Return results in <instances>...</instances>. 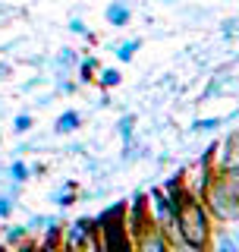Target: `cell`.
<instances>
[{"instance_id": "cell-1", "label": "cell", "mask_w": 239, "mask_h": 252, "mask_svg": "<svg viewBox=\"0 0 239 252\" xmlns=\"http://www.w3.org/2000/svg\"><path fill=\"white\" fill-rule=\"evenodd\" d=\"M217 220L211 218L208 205H205L202 195L182 189L177 195V230H179V240L195 246L198 252H211V243H214V230H217Z\"/></svg>"}, {"instance_id": "cell-2", "label": "cell", "mask_w": 239, "mask_h": 252, "mask_svg": "<svg viewBox=\"0 0 239 252\" xmlns=\"http://www.w3.org/2000/svg\"><path fill=\"white\" fill-rule=\"evenodd\" d=\"M202 199H205L211 218L217 220V224H236L239 220V195L230 189V183L220 177V173H214V180L208 183Z\"/></svg>"}, {"instance_id": "cell-3", "label": "cell", "mask_w": 239, "mask_h": 252, "mask_svg": "<svg viewBox=\"0 0 239 252\" xmlns=\"http://www.w3.org/2000/svg\"><path fill=\"white\" fill-rule=\"evenodd\" d=\"M129 240H132V252H173L170 236L154 224V218H151L145 227H139Z\"/></svg>"}, {"instance_id": "cell-4", "label": "cell", "mask_w": 239, "mask_h": 252, "mask_svg": "<svg viewBox=\"0 0 239 252\" xmlns=\"http://www.w3.org/2000/svg\"><path fill=\"white\" fill-rule=\"evenodd\" d=\"M233 164H239V129H233L224 139V145L217 148V158H214V167H217V170L233 167Z\"/></svg>"}, {"instance_id": "cell-5", "label": "cell", "mask_w": 239, "mask_h": 252, "mask_svg": "<svg viewBox=\"0 0 239 252\" xmlns=\"http://www.w3.org/2000/svg\"><path fill=\"white\" fill-rule=\"evenodd\" d=\"M104 19H107V26H114V29L129 26V19H132V6H129V0H110L107 10H104Z\"/></svg>"}, {"instance_id": "cell-6", "label": "cell", "mask_w": 239, "mask_h": 252, "mask_svg": "<svg viewBox=\"0 0 239 252\" xmlns=\"http://www.w3.org/2000/svg\"><path fill=\"white\" fill-rule=\"evenodd\" d=\"M79 126H82V114H79V110H63L57 120H54V132H57V136H69Z\"/></svg>"}, {"instance_id": "cell-7", "label": "cell", "mask_w": 239, "mask_h": 252, "mask_svg": "<svg viewBox=\"0 0 239 252\" xmlns=\"http://www.w3.org/2000/svg\"><path fill=\"white\" fill-rule=\"evenodd\" d=\"M211 252H239V240L230 230L217 227L214 230V243H211Z\"/></svg>"}, {"instance_id": "cell-8", "label": "cell", "mask_w": 239, "mask_h": 252, "mask_svg": "<svg viewBox=\"0 0 239 252\" xmlns=\"http://www.w3.org/2000/svg\"><path fill=\"white\" fill-rule=\"evenodd\" d=\"M117 227H120V224H104V233L110 236V243H114V252H132V240H129V233L120 236V233H117Z\"/></svg>"}, {"instance_id": "cell-9", "label": "cell", "mask_w": 239, "mask_h": 252, "mask_svg": "<svg viewBox=\"0 0 239 252\" xmlns=\"http://www.w3.org/2000/svg\"><path fill=\"white\" fill-rule=\"evenodd\" d=\"M120 82H123V73H120V69L117 66H104V69H101V76H98V85H101V89H117V85Z\"/></svg>"}, {"instance_id": "cell-10", "label": "cell", "mask_w": 239, "mask_h": 252, "mask_svg": "<svg viewBox=\"0 0 239 252\" xmlns=\"http://www.w3.org/2000/svg\"><path fill=\"white\" fill-rule=\"evenodd\" d=\"M51 202L57 205V208H66V205H73L76 202V186L73 183H66V186H60L57 192L51 195Z\"/></svg>"}, {"instance_id": "cell-11", "label": "cell", "mask_w": 239, "mask_h": 252, "mask_svg": "<svg viewBox=\"0 0 239 252\" xmlns=\"http://www.w3.org/2000/svg\"><path fill=\"white\" fill-rule=\"evenodd\" d=\"M139 47H142V41H139V38H129V41H123V44H117V60L120 63H129L132 57H135V51H139Z\"/></svg>"}, {"instance_id": "cell-12", "label": "cell", "mask_w": 239, "mask_h": 252, "mask_svg": "<svg viewBox=\"0 0 239 252\" xmlns=\"http://www.w3.org/2000/svg\"><path fill=\"white\" fill-rule=\"evenodd\" d=\"M117 129H120V139H123V145H129V142H132V129H135V114L120 117Z\"/></svg>"}, {"instance_id": "cell-13", "label": "cell", "mask_w": 239, "mask_h": 252, "mask_svg": "<svg viewBox=\"0 0 239 252\" xmlns=\"http://www.w3.org/2000/svg\"><path fill=\"white\" fill-rule=\"evenodd\" d=\"M94 69H98V57H85L79 63V79L82 82H94Z\"/></svg>"}, {"instance_id": "cell-14", "label": "cell", "mask_w": 239, "mask_h": 252, "mask_svg": "<svg viewBox=\"0 0 239 252\" xmlns=\"http://www.w3.org/2000/svg\"><path fill=\"white\" fill-rule=\"evenodd\" d=\"M29 173H31V167H29L26 161H13V164H10V177H13V183H26Z\"/></svg>"}, {"instance_id": "cell-15", "label": "cell", "mask_w": 239, "mask_h": 252, "mask_svg": "<svg viewBox=\"0 0 239 252\" xmlns=\"http://www.w3.org/2000/svg\"><path fill=\"white\" fill-rule=\"evenodd\" d=\"M220 123H224L220 117H202V120H195V123H192V132H214Z\"/></svg>"}, {"instance_id": "cell-16", "label": "cell", "mask_w": 239, "mask_h": 252, "mask_svg": "<svg viewBox=\"0 0 239 252\" xmlns=\"http://www.w3.org/2000/svg\"><path fill=\"white\" fill-rule=\"evenodd\" d=\"M29 230H31V227H26V224H16V227H6V243H22V240H26V236H29Z\"/></svg>"}, {"instance_id": "cell-17", "label": "cell", "mask_w": 239, "mask_h": 252, "mask_svg": "<svg viewBox=\"0 0 239 252\" xmlns=\"http://www.w3.org/2000/svg\"><path fill=\"white\" fill-rule=\"evenodd\" d=\"M217 173L227 180V183H230V189H233V192L239 195V164H233V167H224V170H217Z\"/></svg>"}, {"instance_id": "cell-18", "label": "cell", "mask_w": 239, "mask_h": 252, "mask_svg": "<svg viewBox=\"0 0 239 252\" xmlns=\"http://www.w3.org/2000/svg\"><path fill=\"white\" fill-rule=\"evenodd\" d=\"M29 129H31V114H19L13 120V132H19V136H22V132H29Z\"/></svg>"}, {"instance_id": "cell-19", "label": "cell", "mask_w": 239, "mask_h": 252, "mask_svg": "<svg viewBox=\"0 0 239 252\" xmlns=\"http://www.w3.org/2000/svg\"><path fill=\"white\" fill-rule=\"evenodd\" d=\"M13 208H16V202H13V195H0V220H6L13 215Z\"/></svg>"}, {"instance_id": "cell-20", "label": "cell", "mask_w": 239, "mask_h": 252, "mask_svg": "<svg viewBox=\"0 0 239 252\" xmlns=\"http://www.w3.org/2000/svg\"><path fill=\"white\" fill-rule=\"evenodd\" d=\"M69 32H76V35H85V38H89V29H85L82 19H73V22H69Z\"/></svg>"}, {"instance_id": "cell-21", "label": "cell", "mask_w": 239, "mask_h": 252, "mask_svg": "<svg viewBox=\"0 0 239 252\" xmlns=\"http://www.w3.org/2000/svg\"><path fill=\"white\" fill-rule=\"evenodd\" d=\"M173 252H198V249L189 246V243H177V246H173Z\"/></svg>"}, {"instance_id": "cell-22", "label": "cell", "mask_w": 239, "mask_h": 252, "mask_svg": "<svg viewBox=\"0 0 239 252\" xmlns=\"http://www.w3.org/2000/svg\"><path fill=\"white\" fill-rule=\"evenodd\" d=\"M6 76H10V66H6V63L0 60V79H6Z\"/></svg>"}, {"instance_id": "cell-23", "label": "cell", "mask_w": 239, "mask_h": 252, "mask_svg": "<svg viewBox=\"0 0 239 252\" xmlns=\"http://www.w3.org/2000/svg\"><path fill=\"white\" fill-rule=\"evenodd\" d=\"M233 236H236V240H239V220H236V230H233Z\"/></svg>"}, {"instance_id": "cell-24", "label": "cell", "mask_w": 239, "mask_h": 252, "mask_svg": "<svg viewBox=\"0 0 239 252\" xmlns=\"http://www.w3.org/2000/svg\"><path fill=\"white\" fill-rule=\"evenodd\" d=\"M41 252H47V249H41Z\"/></svg>"}]
</instances>
